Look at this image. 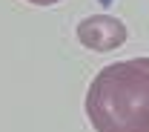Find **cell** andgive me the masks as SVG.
Listing matches in <instances>:
<instances>
[{"label": "cell", "instance_id": "obj_1", "mask_svg": "<svg viewBox=\"0 0 149 132\" xmlns=\"http://www.w3.org/2000/svg\"><path fill=\"white\" fill-rule=\"evenodd\" d=\"M86 118L97 132H149V57L103 66L89 83Z\"/></svg>", "mask_w": 149, "mask_h": 132}, {"label": "cell", "instance_id": "obj_2", "mask_svg": "<svg viewBox=\"0 0 149 132\" xmlns=\"http://www.w3.org/2000/svg\"><path fill=\"white\" fill-rule=\"evenodd\" d=\"M77 40L92 52H115L126 43V26L112 15H92L77 23Z\"/></svg>", "mask_w": 149, "mask_h": 132}, {"label": "cell", "instance_id": "obj_3", "mask_svg": "<svg viewBox=\"0 0 149 132\" xmlns=\"http://www.w3.org/2000/svg\"><path fill=\"white\" fill-rule=\"evenodd\" d=\"M26 3H35V6H55L60 0H26Z\"/></svg>", "mask_w": 149, "mask_h": 132}]
</instances>
